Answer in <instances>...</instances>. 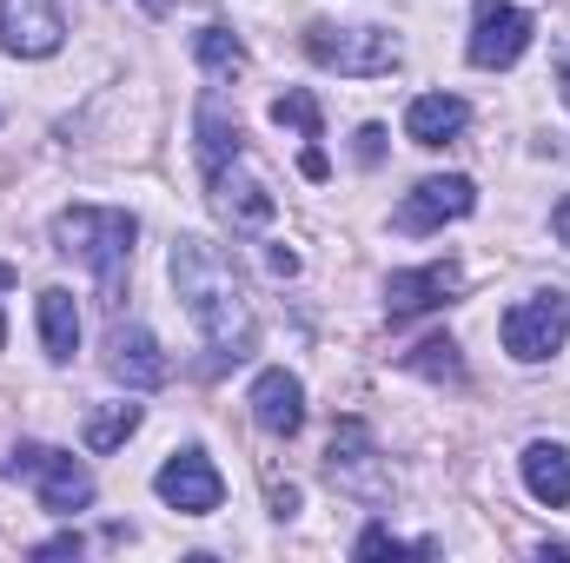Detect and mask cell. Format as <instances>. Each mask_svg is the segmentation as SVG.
<instances>
[{"instance_id":"1","label":"cell","mask_w":570,"mask_h":563,"mask_svg":"<svg viewBox=\"0 0 570 563\" xmlns=\"http://www.w3.org/2000/svg\"><path fill=\"white\" fill-rule=\"evenodd\" d=\"M166 266H173V285H179L193 325H199L206 345L219 352V365L253 358L259 325H253V305H246V285L233 273V259H226L219 246H206V239H173V259H166Z\"/></svg>"},{"instance_id":"2","label":"cell","mask_w":570,"mask_h":563,"mask_svg":"<svg viewBox=\"0 0 570 563\" xmlns=\"http://www.w3.org/2000/svg\"><path fill=\"white\" fill-rule=\"evenodd\" d=\"M53 239H60V253H73L94 273L107 305L127 298V266H134V239H140L134 213H120V206H67L53 219Z\"/></svg>"},{"instance_id":"3","label":"cell","mask_w":570,"mask_h":563,"mask_svg":"<svg viewBox=\"0 0 570 563\" xmlns=\"http://www.w3.org/2000/svg\"><path fill=\"white\" fill-rule=\"evenodd\" d=\"M7 477H33V491H40V504H47L53 517H73V511L94 504L87 464L67 457V451H47V444H20V451L7 457Z\"/></svg>"},{"instance_id":"4","label":"cell","mask_w":570,"mask_h":563,"mask_svg":"<svg viewBox=\"0 0 570 563\" xmlns=\"http://www.w3.org/2000/svg\"><path fill=\"white\" fill-rule=\"evenodd\" d=\"M305 53L332 73H352V80H379V73L399 67V40L379 33V27H312Z\"/></svg>"},{"instance_id":"5","label":"cell","mask_w":570,"mask_h":563,"mask_svg":"<svg viewBox=\"0 0 570 563\" xmlns=\"http://www.w3.org/2000/svg\"><path fill=\"white\" fill-rule=\"evenodd\" d=\"M564 338H570V298L564 292H538V298H518V305L504 312V352H511L518 365L551 358Z\"/></svg>"},{"instance_id":"6","label":"cell","mask_w":570,"mask_h":563,"mask_svg":"<svg viewBox=\"0 0 570 563\" xmlns=\"http://www.w3.org/2000/svg\"><path fill=\"white\" fill-rule=\"evenodd\" d=\"M153 491L179 511V517H213L219 511V497H226V484H219V471H213V457L206 451H173L166 464H159V477H153Z\"/></svg>"},{"instance_id":"7","label":"cell","mask_w":570,"mask_h":563,"mask_svg":"<svg viewBox=\"0 0 570 563\" xmlns=\"http://www.w3.org/2000/svg\"><path fill=\"white\" fill-rule=\"evenodd\" d=\"M531 47V13L511 7V0H478V20H471V67H518Z\"/></svg>"},{"instance_id":"8","label":"cell","mask_w":570,"mask_h":563,"mask_svg":"<svg viewBox=\"0 0 570 563\" xmlns=\"http://www.w3.org/2000/svg\"><path fill=\"white\" fill-rule=\"evenodd\" d=\"M67 40V13L53 0H0V47L20 60H47Z\"/></svg>"},{"instance_id":"9","label":"cell","mask_w":570,"mask_h":563,"mask_svg":"<svg viewBox=\"0 0 570 563\" xmlns=\"http://www.w3.org/2000/svg\"><path fill=\"white\" fill-rule=\"evenodd\" d=\"M213 186H219V213H226L239 233H259V226H273L279 199L266 192V179H253V172H246V159H226V166H213Z\"/></svg>"},{"instance_id":"10","label":"cell","mask_w":570,"mask_h":563,"mask_svg":"<svg viewBox=\"0 0 570 563\" xmlns=\"http://www.w3.org/2000/svg\"><path fill=\"white\" fill-rule=\"evenodd\" d=\"M478 206V186L464 179V172H444V179H425L405 206H399V226L405 233H431V226H444V219H464Z\"/></svg>"},{"instance_id":"11","label":"cell","mask_w":570,"mask_h":563,"mask_svg":"<svg viewBox=\"0 0 570 563\" xmlns=\"http://www.w3.org/2000/svg\"><path fill=\"white\" fill-rule=\"evenodd\" d=\"M451 292H458V266L392 273V285H385V312H392V318H419V312H438Z\"/></svg>"},{"instance_id":"12","label":"cell","mask_w":570,"mask_h":563,"mask_svg":"<svg viewBox=\"0 0 570 563\" xmlns=\"http://www.w3.org/2000/svg\"><path fill=\"white\" fill-rule=\"evenodd\" d=\"M253 418H259V431H273V437H292V431L305 424V385H298L292 372H259V385H253Z\"/></svg>"},{"instance_id":"13","label":"cell","mask_w":570,"mask_h":563,"mask_svg":"<svg viewBox=\"0 0 570 563\" xmlns=\"http://www.w3.org/2000/svg\"><path fill=\"white\" fill-rule=\"evenodd\" d=\"M114 378L127 385V392H153V385H166V358H159V345H153V332L140 325H120L114 332Z\"/></svg>"},{"instance_id":"14","label":"cell","mask_w":570,"mask_h":563,"mask_svg":"<svg viewBox=\"0 0 570 563\" xmlns=\"http://www.w3.org/2000/svg\"><path fill=\"white\" fill-rule=\"evenodd\" d=\"M464 120H471V107H464L458 93H419V100L405 107V134H412V146H444Z\"/></svg>"},{"instance_id":"15","label":"cell","mask_w":570,"mask_h":563,"mask_svg":"<svg viewBox=\"0 0 570 563\" xmlns=\"http://www.w3.org/2000/svg\"><path fill=\"white\" fill-rule=\"evenodd\" d=\"M524 484H531V497H538V504L564 511V504H570V451H564V444L538 437V444L524 451Z\"/></svg>"},{"instance_id":"16","label":"cell","mask_w":570,"mask_h":563,"mask_svg":"<svg viewBox=\"0 0 570 563\" xmlns=\"http://www.w3.org/2000/svg\"><path fill=\"white\" fill-rule=\"evenodd\" d=\"M40 345H47V358H60V365L80 352V312H73V298H67L60 285L40 292Z\"/></svg>"},{"instance_id":"17","label":"cell","mask_w":570,"mask_h":563,"mask_svg":"<svg viewBox=\"0 0 570 563\" xmlns=\"http://www.w3.org/2000/svg\"><path fill=\"white\" fill-rule=\"evenodd\" d=\"M193 47H199V67H206L213 80H233V73H246V47H239L226 27H199V33H193Z\"/></svg>"},{"instance_id":"18","label":"cell","mask_w":570,"mask_h":563,"mask_svg":"<svg viewBox=\"0 0 570 563\" xmlns=\"http://www.w3.org/2000/svg\"><path fill=\"white\" fill-rule=\"evenodd\" d=\"M140 405H100L94 418H87V451H120L134 431H140Z\"/></svg>"},{"instance_id":"19","label":"cell","mask_w":570,"mask_h":563,"mask_svg":"<svg viewBox=\"0 0 570 563\" xmlns=\"http://www.w3.org/2000/svg\"><path fill=\"white\" fill-rule=\"evenodd\" d=\"M199 140H206V172L226 166V159H239V127H226L219 107H199Z\"/></svg>"},{"instance_id":"20","label":"cell","mask_w":570,"mask_h":563,"mask_svg":"<svg viewBox=\"0 0 570 563\" xmlns=\"http://www.w3.org/2000/svg\"><path fill=\"white\" fill-rule=\"evenodd\" d=\"M273 120H279V127H298L305 140H318V100H312V93H279V100H273Z\"/></svg>"},{"instance_id":"21","label":"cell","mask_w":570,"mask_h":563,"mask_svg":"<svg viewBox=\"0 0 570 563\" xmlns=\"http://www.w3.org/2000/svg\"><path fill=\"white\" fill-rule=\"evenodd\" d=\"M419 372H431V378H464V365H458V345L451 338H431V345H419V358H412Z\"/></svg>"},{"instance_id":"22","label":"cell","mask_w":570,"mask_h":563,"mask_svg":"<svg viewBox=\"0 0 570 563\" xmlns=\"http://www.w3.org/2000/svg\"><path fill=\"white\" fill-rule=\"evenodd\" d=\"M385 551H392V557H405V551H412V557H431V544H399L392 531H379V524H372V531L358 537V557H385Z\"/></svg>"},{"instance_id":"23","label":"cell","mask_w":570,"mask_h":563,"mask_svg":"<svg viewBox=\"0 0 570 563\" xmlns=\"http://www.w3.org/2000/svg\"><path fill=\"white\" fill-rule=\"evenodd\" d=\"M298 172H305V179H325L332 166H325V152H318V146H305V152H298Z\"/></svg>"},{"instance_id":"24","label":"cell","mask_w":570,"mask_h":563,"mask_svg":"<svg viewBox=\"0 0 570 563\" xmlns=\"http://www.w3.org/2000/svg\"><path fill=\"white\" fill-rule=\"evenodd\" d=\"M379 152H385V134H379V127H365V134H358V159H365V166H372V159H379Z\"/></svg>"},{"instance_id":"25","label":"cell","mask_w":570,"mask_h":563,"mask_svg":"<svg viewBox=\"0 0 570 563\" xmlns=\"http://www.w3.org/2000/svg\"><path fill=\"white\" fill-rule=\"evenodd\" d=\"M80 551V537H53V544H40V557H73Z\"/></svg>"},{"instance_id":"26","label":"cell","mask_w":570,"mask_h":563,"mask_svg":"<svg viewBox=\"0 0 570 563\" xmlns=\"http://www.w3.org/2000/svg\"><path fill=\"white\" fill-rule=\"evenodd\" d=\"M551 233L570 246V199H558V213H551Z\"/></svg>"},{"instance_id":"27","label":"cell","mask_w":570,"mask_h":563,"mask_svg":"<svg viewBox=\"0 0 570 563\" xmlns=\"http://www.w3.org/2000/svg\"><path fill=\"white\" fill-rule=\"evenodd\" d=\"M273 273H285V279H292V273H298V253H285V246H273Z\"/></svg>"},{"instance_id":"28","label":"cell","mask_w":570,"mask_h":563,"mask_svg":"<svg viewBox=\"0 0 570 563\" xmlns=\"http://www.w3.org/2000/svg\"><path fill=\"white\" fill-rule=\"evenodd\" d=\"M146 13H166V7H173V0H140Z\"/></svg>"},{"instance_id":"29","label":"cell","mask_w":570,"mask_h":563,"mask_svg":"<svg viewBox=\"0 0 570 563\" xmlns=\"http://www.w3.org/2000/svg\"><path fill=\"white\" fill-rule=\"evenodd\" d=\"M0 285H13V266H0ZM0 345H7V332H0Z\"/></svg>"},{"instance_id":"30","label":"cell","mask_w":570,"mask_h":563,"mask_svg":"<svg viewBox=\"0 0 570 563\" xmlns=\"http://www.w3.org/2000/svg\"><path fill=\"white\" fill-rule=\"evenodd\" d=\"M564 100H570V60H564Z\"/></svg>"}]
</instances>
